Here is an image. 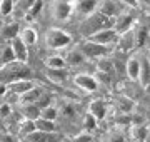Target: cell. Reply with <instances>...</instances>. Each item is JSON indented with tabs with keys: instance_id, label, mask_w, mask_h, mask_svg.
I'll return each instance as SVG.
<instances>
[{
	"instance_id": "cell-1",
	"label": "cell",
	"mask_w": 150,
	"mask_h": 142,
	"mask_svg": "<svg viewBox=\"0 0 150 142\" xmlns=\"http://www.w3.org/2000/svg\"><path fill=\"white\" fill-rule=\"evenodd\" d=\"M30 75V70L27 69V65L23 62H12L7 65L0 67V84L8 85V84L20 80V79H27Z\"/></svg>"
},
{
	"instance_id": "cell-2",
	"label": "cell",
	"mask_w": 150,
	"mask_h": 142,
	"mask_svg": "<svg viewBox=\"0 0 150 142\" xmlns=\"http://www.w3.org/2000/svg\"><path fill=\"white\" fill-rule=\"evenodd\" d=\"M112 25H113V18L103 15L100 12H93L90 15H87L83 25H80V30L85 37H88L92 33L98 32L102 28H108V27H112Z\"/></svg>"
},
{
	"instance_id": "cell-3",
	"label": "cell",
	"mask_w": 150,
	"mask_h": 142,
	"mask_svg": "<svg viewBox=\"0 0 150 142\" xmlns=\"http://www.w3.org/2000/svg\"><path fill=\"white\" fill-rule=\"evenodd\" d=\"M45 42L50 49H65L67 45H70L72 42V37H70L69 33H65L64 30H60V28H50L47 33H45Z\"/></svg>"
},
{
	"instance_id": "cell-4",
	"label": "cell",
	"mask_w": 150,
	"mask_h": 142,
	"mask_svg": "<svg viewBox=\"0 0 150 142\" xmlns=\"http://www.w3.org/2000/svg\"><path fill=\"white\" fill-rule=\"evenodd\" d=\"M83 57L85 59H100V57H105L108 55L110 52V47H105V45H100V44H95V42H92V40H85L83 44H80L79 47Z\"/></svg>"
},
{
	"instance_id": "cell-5",
	"label": "cell",
	"mask_w": 150,
	"mask_h": 142,
	"mask_svg": "<svg viewBox=\"0 0 150 142\" xmlns=\"http://www.w3.org/2000/svg\"><path fill=\"white\" fill-rule=\"evenodd\" d=\"M87 40H92V42H95V44L110 47V45H113L118 40V33L115 32L112 27H108V28H102V30H98V32L88 35Z\"/></svg>"
},
{
	"instance_id": "cell-6",
	"label": "cell",
	"mask_w": 150,
	"mask_h": 142,
	"mask_svg": "<svg viewBox=\"0 0 150 142\" xmlns=\"http://www.w3.org/2000/svg\"><path fill=\"white\" fill-rule=\"evenodd\" d=\"M74 10V5L70 0H55L54 4V17L60 22H65Z\"/></svg>"
},
{
	"instance_id": "cell-7",
	"label": "cell",
	"mask_w": 150,
	"mask_h": 142,
	"mask_svg": "<svg viewBox=\"0 0 150 142\" xmlns=\"http://www.w3.org/2000/svg\"><path fill=\"white\" fill-rule=\"evenodd\" d=\"M100 0H75V10L82 17H87L98 10Z\"/></svg>"
},
{
	"instance_id": "cell-8",
	"label": "cell",
	"mask_w": 150,
	"mask_h": 142,
	"mask_svg": "<svg viewBox=\"0 0 150 142\" xmlns=\"http://www.w3.org/2000/svg\"><path fill=\"white\" fill-rule=\"evenodd\" d=\"M27 142H59L60 136L55 132H42V131H32L25 136Z\"/></svg>"
},
{
	"instance_id": "cell-9",
	"label": "cell",
	"mask_w": 150,
	"mask_h": 142,
	"mask_svg": "<svg viewBox=\"0 0 150 142\" xmlns=\"http://www.w3.org/2000/svg\"><path fill=\"white\" fill-rule=\"evenodd\" d=\"M10 47H12V52H13V55H15L17 62H23V64H25L27 59H28V47L20 40V37L12 38Z\"/></svg>"
},
{
	"instance_id": "cell-10",
	"label": "cell",
	"mask_w": 150,
	"mask_h": 142,
	"mask_svg": "<svg viewBox=\"0 0 150 142\" xmlns=\"http://www.w3.org/2000/svg\"><path fill=\"white\" fill-rule=\"evenodd\" d=\"M74 82L77 87H80L85 92H93L97 89V85H98V82L95 80V77L88 75V74H79V75L75 77Z\"/></svg>"
},
{
	"instance_id": "cell-11",
	"label": "cell",
	"mask_w": 150,
	"mask_h": 142,
	"mask_svg": "<svg viewBox=\"0 0 150 142\" xmlns=\"http://www.w3.org/2000/svg\"><path fill=\"white\" fill-rule=\"evenodd\" d=\"M120 2H115V0H105L102 5H98V12L103 13V15L110 17V18H115L117 15H120L122 12H120Z\"/></svg>"
},
{
	"instance_id": "cell-12",
	"label": "cell",
	"mask_w": 150,
	"mask_h": 142,
	"mask_svg": "<svg viewBox=\"0 0 150 142\" xmlns=\"http://www.w3.org/2000/svg\"><path fill=\"white\" fill-rule=\"evenodd\" d=\"M35 84H32L30 80H27V79H20V80H15V82L8 84V87H7V90H12L13 94H17V95H22V94H25L28 90V89H32Z\"/></svg>"
},
{
	"instance_id": "cell-13",
	"label": "cell",
	"mask_w": 150,
	"mask_h": 142,
	"mask_svg": "<svg viewBox=\"0 0 150 142\" xmlns=\"http://www.w3.org/2000/svg\"><path fill=\"white\" fill-rule=\"evenodd\" d=\"M18 33H20V25H18V22H8L0 30V35L5 38V40H12V38L18 37Z\"/></svg>"
},
{
	"instance_id": "cell-14",
	"label": "cell",
	"mask_w": 150,
	"mask_h": 142,
	"mask_svg": "<svg viewBox=\"0 0 150 142\" xmlns=\"http://www.w3.org/2000/svg\"><path fill=\"white\" fill-rule=\"evenodd\" d=\"M149 77H150V64H149V59L147 55H142L140 57V70H139V80L140 84L147 87L149 84Z\"/></svg>"
},
{
	"instance_id": "cell-15",
	"label": "cell",
	"mask_w": 150,
	"mask_h": 142,
	"mask_svg": "<svg viewBox=\"0 0 150 142\" xmlns=\"http://www.w3.org/2000/svg\"><path fill=\"white\" fill-rule=\"evenodd\" d=\"M65 60V64L70 67H77V65H80V64H83L85 62V57H83V54H82L79 49H75V50H70L69 54L64 57Z\"/></svg>"
},
{
	"instance_id": "cell-16",
	"label": "cell",
	"mask_w": 150,
	"mask_h": 142,
	"mask_svg": "<svg viewBox=\"0 0 150 142\" xmlns=\"http://www.w3.org/2000/svg\"><path fill=\"white\" fill-rule=\"evenodd\" d=\"M43 94V90L40 87H37V85H33L32 89H28L25 94H22L20 95V100L23 102V104H35L38 100V97Z\"/></svg>"
},
{
	"instance_id": "cell-17",
	"label": "cell",
	"mask_w": 150,
	"mask_h": 142,
	"mask_svg": "<svg viewBox=\"0 0 150 142\" xmlns=\"http://www.w3.org/2000/svg\"><path fill=\"white\" fill-rule=\"evenodd\" d=\"M127 75L132 79V80H139V70H140V59L139 57H130L127 60Z\"/></svg>"
},
{
	"instance_id": "cell-18",
	"label": "cell",
	"mask_w": 150,
	"mask_h": 142,
	"mask_svg": "<svg viewBox=\"0 0 150 142\" xmlns=\"http://www.w3.org/2000/svg\"><path fill=\"white\" fill-rule=\"evenodd\" d=\"M88 114H92L97 120H102L105 117V114H107V105H105V102L103 100H93L90 104V112Z\"/></svg>"
},
{
	"instance_id": "cell-19",
	"label": "cell",
	"mask_w": 150,
	"mask_h": 142,
	"mask_svg": "<svg viewBox=\"0 0 150 142\" xmlns=\"http://www.w3.org/2000/svg\"><path fill=\"white\" fill-rule=\"evenodd\" d=\"M15 62V55L12 52V47H10V42L7 45H4L0 49V67L2 65H7V64H12Z\"/></svg>"
},
{
	"instance_id": "cell-20",
	"label": "cell",
	"mask_w": 150,
	"mask_h": 142,
	"mask_svg": "<svg viewBox=\"0 0 150 142\" xmlns=\"http://www.w3.org/2000/svg\"><path fill=\"white\" fill-rule=\"evenodd\" d=\"M35 124V131H42V132H55V122L54 120H47V119H38L33 120Z\"/></svg>"
},
{
	"instance_id": "cell-21",
	"label": "cell",
	"mask_w": 150,
	"mask_h": 142,
	"mask_svg": "<svg viewBox=\"0 0 150 142\" xmlns=\"http://www.w3.org/2000/svg\"><path fill=\"white\" fill-rule=\"evenodd\" d=\"M47 77L52 80V82L64 84L65 79H67V70H65V69H48Z\"/></svg>"
},
{
	"instance_id": "cell-22",
	"label": "cell",
	"mask_w": 150,
	"mask_h": 142,
	"mask_svg": "<svg viewBox=\"0 0 150 142\" xmlns=\"http://www.w3.org/2000/svg\"><path fill=\"white\" fill-rule=\"evenodd\" d=\"M18 37H20V40L27 45V47L28 45H33L37 42V33H35L33 28H23V30H20Z\"/></svg>"
},
{
	"instance_id": "cell-23",
	"label": "cell",
	"mask_w": 150,
	"mask_h": 142,
	"mask_svg": "<svg viewBox=\"0 0 150 142\" xmlns=\"http://www.w3.org/2000/svg\"><path fill=\"white\" fill-rule=\"evenodd\" d=\"M97 69H98V72L112 74L113 72V62L108 59L107 55H105V57H100V59H97Z\"/></svg>"
},
{
	"instance_id": "cell-24",
	"label": "cell",
	"mask_w": 150,
	"mask_h": 142,
	"mask_svg": "<svg viewBox=\"0 0 150 142\" xmlns=\"http://www.w3.org/2000/svg\"><path fill=\"white\" fill-rule=\"evenodd\" d=\"M33 2L35 0H17V2H13V12H17L18 15H25Z\"/></svg>"
},
{
	"instance_id": "cell-25",
	"label": "cell",
	"mask_w": 150,
	"mask_h": 142,
	"mask_svg": "<svg viewBox=\"0 0 150 142\" xmlns=\"http://www.w3.org/2000/svg\"><path fill=\"white\" fill-rule=\"evenodd\" d=\"M147 37H149V28L147 27H139V30H137V33H135L134 30V38H135V42H137V47H144L145 42H147Z\"/></svg>"
},
{
	"instance_id": "cell-26",
	"label": "cell",
	"mask_w": 150,
	"mask_h": 142,
	"mask_svg": "<svg viewBox=\"0 0 150 142\" xmlns=\"http://www.w3.org/2000/svg\"><path fill=\"white\" fill-rule=\"evenodd\" d=\"M47 65L48 69H65V60L64 57H60V55H52V57H48L47 59Z\"/></svg>"
},
{
	"instance_id": "cell-27",
	"label": "cell",
	"mask_w": 150,
	"mask_h": 142,
	"mask_svg": "<svg viewBox=\"0 0 150 142\" xmlns=\"http://www.w3.org/2000/svg\"><path fill=\"white\" fill-rule=\"evenodd\" d=\"M23 114L25 117L30 120H35L40 117V109H38L35 104H25V109H23Z\"/></svg>"
},
{
	"instance_id": "cell-28",
	"label": "cell",
	"mask_w": 150,
	"mask_h": 142,
	"mask_svg": "<svg viewBox=\"0 0 150 142\" xmlns=\"http://www.w3.org/2000/svg\"><path fill=\"white\" fill-rule=\"evenodd\" d=\"M57 115H59V110L55 109L54 105H47V107L40 109V117H42V119L55 120V119H57Z\"/></svg>"
},
{
	"instance_id": "cell-29",
	"label": "cell",
	"mask_w": 150,
	"mask_h": 142,
	"mask_svg": "<svg viewBox=\"0 0 150 142\" xmlns=\"http://www.w3.org/2000/svg\"><path fill=\"white\" fill-rule=\"evenodd\" d=\"M42 7H43V0H35V2L32 4V7L27 10V13H25V15H27V18H30V20H32V18H35V17H37V13L42 10Z\"/></svg>"
},
{
	"instance_id": "cell-30",
	"label": "cell",
	"mask_w": 150,
	"mask_h": 142,
	"mask_svg": "<svg viewBox=\"0 0 150 142\" xmlns=\"http://www.w3.org/2000/svg\"><path fill=\"white\" fill-rule=\"evenodd\" d=\"M32 131H35V124H33V120L27 119L25 122H22V127H20V131H18V134H20V137H25Z\"/></svg>"
},
{
	"instance_id": "cell-31",
	"label": "cell",
	"mask_w": 150,
	"mask_h": 142,
	"mask_svg": "<svg viewBox=\"0 0 150 142\" xmlns=\"http://www.w3.org/2000/svg\"><path fill=\"white\" fill-rule=\"evenodd\" d=\"M13 12V0H0V13L10 15Z\"/></svg>"
},
{
	"instance_id": "cell-32",
	"label": "cell",
	"mask_w": 150,
	"mask_h": 142,
	"mask_svg": "<svg viewBox=\"0 0 150 142\" xmlns=\"http://www.w3.org/2000/svg\"><path fill=\"white\" fill-rule=\"evenodd\" d=\"M147 134H149L147 127L140 126V127H137V129L134 131V139H135V141H139V142H145V141H147Z\"/></svg>"
},
{
	"instance_id": "cell-33",
	"label": "cell",
	"mask_w": 150,
	"mask_h": 142,
	"mask_svg": "<svg viewBox=\"0 0 150 142\" xmlns=\"http://www.w3.org/2000/svg\"><path fill=\"white\" fill-rule=\"evenodd\" d=\"M118 107H120V110H123V112H129V110L134 107V102L129 100L127 97H120L118 99Z\"/></svg>"
},
{
	"instance_id": "cell-34",
	"label": "cell",
	"mask_w": 150,
	"mask_h": 142,
	"mask_svg": "<svg viewBox=\"0 0 150 142\" xmlns=\"http://www.w3.org/2000/svg\"><path fill=\"white\" fill-rule=\"evenodd\" d=\"M95 126H97V119L92 114H87V117H85V129L92 131V129H95Z\"/></svg>"
},
{
	"instance_id": "cell-35",
	"label": "cell",
	"mask_w": 150,
	"mask_h": 142,
	"mask_svg": "<svg viewBox=\"0 0 150 142\" xmlns=\"http://www.w3.org/2000/svg\"><path fill=\"white\" fill-rule=\"evenodd\" d=\"M12 114V109L8 104H2L0 105V117L2 119H5V117H8V115Z\"/></svg>"
},
{
	"instance_id": "cell-36",
	"label": "cell",
	"mask_w": 150,
	"mask_h": 142,
	"mask_svg": "<svg viewBox=\"0 0 150 142\" xmlns=\"http://www.w3.org/2000/svg\"><path fill=\"white\" fill-rule=\"evenodd\" d=\"M118 2H120L122 5L132 7V9H134V7H137V5H139V0H118Z\"/></svg>"
},
{
	"instance_id": "cell-37",
	"label": "cell",
	"mask_w": 150,
	"mask_h": 142,
	"mask_svg": "<svg viewBox=\"0 0 150 142\" xmlns=\"http://www.w3.org/2000/svg\"><path fill=\"white\" fill-rule=\"evenodd\" d=\"M62 112H64L65 117H67V115H69V117H72V115H74V107H72V105H65Z\"/></svg>"
},
{
	"instance_id": "cell-38",
	"label": "cell",
	"mask_w": 150,
	"mask_h": 142,
	"mask_svg": "<svg viewBox=\"0 0 150 142\" xmlns=\"http://www.w3.org/2000/svg\"><path fill=\"white\" fill-rule=\"evenodd\" d=\"M74 142H92V139L88 136H82V137H77Z\"/></svg>"
},
{
	"instance_id": "cell-39",
	"label": "cell",
	"mask_w": 150,
	"mask_h": 142,
	"mask_svg": "<svg viewBox=\"0 0 150 142\" xmlns=\"http://www.w3.org/2000/svg\"><path fill=\"white\" fill-rule=\"evenodd\" d=\"M112 142H125V139H123V136H113Z\"/></svg>"
},
{
	"instance_id": "cell-40",
	"label": "cell",
	"mask_w": 150,
	"mask_h": 142,
	"mask_svg": "<svg viewBox=\"0 0 150 142\" xmlns=\"http://www.w3.org/2000/svg\"><path fill=\"white\" fill-rule=\"evenodd\" d=\"M7 92V85H4V84H0V97L4 95V94Z\"/></svg>"
}]
</instances>
